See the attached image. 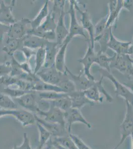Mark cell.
<instances>
[{
  "label": "cell",
  "instance_id": "obj_44",
  "mask_svg": "<svg viewBox=\"0 0 133 149\" xmlns=\"http://www.w3.org/2000/svg\"><path fill=\"white\" fill-rule=\"evenodd\" d=\"M36 149H40V148H39L38 147H37L36 148Z\"/></svg>",
  "mask_w": 133,
  "mask_h": 149
},
{
  "label": "cell",
  "instance_id": "obj_19",
  "mask_svg": "<svg viewBox=\"0 0 133 149\" xmlns=\"http://www.w3.org/2000/svg\"><path fill=\"white\" fill-rule=\"evenodd\" d=\"M113 59V56L109 57L104 53L100 51L96 53L95 63L98 65L103 69L110 72V63Z\"/></svg>",
  "mask_w": 133,
  "mask_h": 149
},
{
  "label": "cell",
  "instance_id": "obj_38",
  "mask_svg": "<svg viewBox=\"0 0 133 149\" xmlns=\"http://www.w3.org/2000/svg\"><path fill=\"white\" fill-rule=\"evenodd\" d=\"M133 8V1L126 0L123 1V8L130 10Z\"/></svg>",
  "mask_w": 133,
  "mask_h": 149
},
{
  "label": "cell",
  "instance_id": "obj_12",
  "mask_svg": "<svg viewBox=\"0 0 133 149\" xmlns=\"http://www.w3.org/2000/svg\"><path fill=\"white\" fill-rule=\"evenodd\" d=\"M72 102V107L81 109L86 104L93 106L94 102L89 100L85 95L84 91H75L74 92L67 93Z\"/></svg>",
  "mask_w": 133,
  "mask_h": 149
},
{
  "label": "cell",
  "instance_id": "obj_40",
  "mask_svg": "<svg viewBox=\"0 0 133 149\" xmlns=\"http://www.w3.org/2000/svg\"><path fill=\"white\" fill-rule=\"evenodd\" d=\"M128 55H133V43H132L129 47V48L128 49Z\"/></svg>",
  "mask_w": 133,
  "mask_h": 149
},
{
  "label": "cell",
  "instance_id": "obj_16",
  "mask_svg": "<svg viewBox=\"0 0 133 149\" xmlns=\"http://www.w3.org/2000/svg\"><path fill=\"white\" fill-rule=\"evenodd\" d=\"M15 118L24 127L32 125L36 122L34 114L24 110H17Z\"/></svg>",
  "mask_w": 133,
  "mask_h": 149
},
{
  "label": "cell",
  "instance_id": "obj_24",
  "mask_svg": "<svg viewBox=\"0 0 133 149\" xmlns=\"http://www.w3.org/2000/svg\"><path fill=\"white\" fill-rule=\"evenodd\" d=\"M36 124L39 134V145L38 147L40 149H41L50 139L52 135L41 124L38 122H36Z\"/></svg>",
  "mask_w": 133,
  "mask_h": 149
},
{
  "label": "cell",
  "instance_id": "obj_39",
  "mask_svg": "<svg viewBox=\"0 0 133 149\" xmlns=\"http://www.w3.org/2000/svg\"><path fill=\"white\" fill-rule=\"evenodd\" d=\"M123 84L125 85V86H126L133 93V78L127 82H124Z\"/></svg>",
  "mask_w": 133,
  "mask_h": 149
},
{
  "label": "cell",
  "instance_id": "obj_2",
  "mask_svg": "<svg viewBox=\"0 0 133 149\" xmlns=\"http://www.w3.org/2000/svg\"><path fill=\"white\" fill-rule=\"evenodd\" d=\"M126 112L123 121L120 126L121 138L120 141L113 149H118L124 143L127 138L133 134V107L127 102Z\"/></svg>",
  "mask_w": 133,
  "mask_h": 149
},
{
  "label": "cell",
  "instance_id": "obj_15",
  "mask_svg": "<svg viewBox=\"0 0 133 149\" xmlns=\"http://www.w3.org/2000/svg\"><path fill=\"white\" fill-rule=\"evenodd\" d=\"M17 102L22 107L31 111L37 113L39 109L36 102V97L32 93H27L17 98Z\"/></svg>",
  "mask_w": 133,
  "mask_h": 149
},
{
  "label": "cell",
  "instance_id": "obj_36",
  "mask_svg": "<svg viewBox=\"0 0 133 149\" xmlns=\"http://www.w3.org/2000/svg\"><path fill=\"white\" fill-rule=\"evenodd\" d=\"M13 149H32L30 141L27 137V133H24V141L22 144L19 146L15 145Z\"/></svg>",
  "mask_w": 133,
  "mask_h": 149
},
{
  "label": "cell",
  "instance_id": "obj_32",
  "mask_svg": "<svg viewBox=\"0 0 133 149\" xmlns=\"http://www.w3.org/2000/svg\"><path fill=\"white\" fill-rule=\"evenodd\" d=\"M40 38L38 37H31L29 38L24 41V44L25 45L29 47L36 48L43 45V42Z\"/></svg>",
  "mask_w": 133,
  "mask_h": 149
},
{
  "label": "cell",
  "instance_id": "obj_4",
  "mask_svg": "<svg viewBox=\"0 0 133 149\" xmlns=\"http://www.w3.org/2000/svg\"><path fill=\"white\" fill-rule=\"evenodd\" d=\"M36 114L39 117H43L41 118L47 122L58 124L66 126L65 112L57 107H53L51 104L50 109L46 111H43L39 109Z\"/></svg>",
  "mask_w": 133,
  "mask_h": 149
},
{
  "label": "cell",
  "instance_id": "obj_13",
  "mask_svg": "<svg viewBox=\"0 0 133 149\" xmlns=\"http://www.w3.org/2000/svg\"><path fill=\"white\" fill-rule=\"evenodd\" d=\"M109 13L107 22V28L112 27V25L118 19V16L122 9L123 8V1L113 0L108 2Z\"/></svg>",
  "mask_w": 133,
  "mask_h": 149
},
{
  "label": "cell",
  "instance_id": "obj_29",
  "mask_svg": "<svg viewBox=\"0 0 133 149\" xmlns=\"http://www.w3.org/2000/svg\"><path fill=\"white\" fill-rule=\"evenodd\" d=\"M48 15V3H46L43 8L41 10L39 15L37 16L34 20L31 23V26L34 29H37L39 27V24L42 22V19L46 17Z\"/></svg>",
  "mask_w": 133,
  "mask_h": 149
},
{
  "label": "cell",
  "instance_id": "obj_23",
  "mask_svg": "<svg viewBox=\"0 0 133 149\" xmlns=\"http://www.w3.org/2000/svg\"><path fill=\"white\" fill-rule=\"evenodd\" d=\"M0 108L7 110H15L17 106L8 95L0 93Z\"/></svg>",
  "mask_w": 133,
  "mask_h": 149
},
{
  "label": "cell",
  "instance_id": "obj_37",
  "mask_svg": "<svg viewBox=\"0 0 133 149\" xmlns=\"http://www.w3.org/2000/svg\"><path fill=\"white\" fill-rule=\"evenodd\" d=\"M41 149H57V148L55 146L53 142L52 139L51 138L49 139L48 141L46 143L45 145H44L43 147Z\"/></svg>",
  "mask_w": 133,
  "mask_h": 149
},
{
  "label": "cell",
  "instance_id": "obj_41",
  "mask_svg": "<svg viewBox=\"0 0 133 149\" xmlns=\"http://www.w3.org/2000/svg\"><path fill=\"white\" fill-rule=\"evenodd\" d=\"M7 29V27L5 26H2L0 24V34L1 33H3V30Z\"/></svg>",
  "mask_w": 133,
  "mask_h": 149
},
{
  "label": "cell",
  "instance_id": "obj_8",
  "mask_svg": "<svg viewBox=\"0 0 133 149\" xmlns=\"http://www.w3.org/2000/svg\"><path fill=\"white\" fill-rule=\"evenodd\" d=\"M75 8L78 10L79 14H81V26H83L84 30H86L89 35V38L88 41H89L91 46L94 48V26L91 22V17H89V14L88 13V10H81L79 7L76 1H74Z\"/></svg>",
  "mask_w": 133,
  "mask_h": 149
},
{
  "label": "cell",
  "instance_id": "obj_26",
  "mask_svg": "<svg viewBox=\"0 0 133 149\" xmlns=\"http://www.w3.org/2000/svg\"><path fill=\"white\" fill-rule=\"evenodd\" d=\"M57 86L60 87L65 93H70L76 91L74 84L69 78L61 80L58 84Z\"/></svg>",
  "mask_w": 133,
  "mask_h": 149
},
{
  "label": "cell",
  "instance_id": "obj_22",
  "mask_svg": "<svg viewBox=\"0 0 133 149\" xmlns=\"http://www.w3.org/2000/svg\"><path fill=\"white\" fill-rule=\"evenodd\" d=\"M60 72H56L54 71L53 70H51L50 71H48L43 73H39V74L46 82L54 85L57 84L58 85L61 81L59 75L58 74Z\"/></svg>",
  "mask_w": 133,
  "mask_h": 149
},
{
  "label": "cell",
  "instance_id": "obj_17",
  "mask_svg": "<svg viewBox=\"0 0 133 149\" xmlns=\"http://www.w3.org/2000/svg\"><path fill=\"white\" fill-rule=\"evenodd\" d=\"M68 44V42L63 43L61 48L59 49V51L56 56L55 61L56 69L57 71L60 73L65 72L66 67L65 66V56L66 48L67 47Z\"/></svg>",
  "mask_w": 133,
  "mask_h": 149
},
{
  "label": "cell",
  "instance_id": "obj_11",
  "mask_svg": "<svg viewBox=\"0 0 133 149\" xmlns=\"http://www.w3.org/2000/svg\"><path fill=\"white\" fill-rule=\"evenodd\" d=\"M131 44V42L121 41L118 40L114 36L112 29H111L107 48L114 51L115 53L119 55H128V49Z\"/></svg>",
  "mask_w": 133,
  "mask_h": 149
},
{
  "label": "cell",
  "instance_id": "obj_34",
  "mask_svg": "<svg viewBox=\"0 0 133 149\" xmlns=\"http://www.w3.org/2000/svg\"><path fill=\"white\" fill-rule=\"evenodd\" d=\"M45 54V50L43 48H41L38 51L37 56H36V72H37V71L40 69L42 66V64L43 63Z\"/></svg>",
  "mask_w": 133,
  "mask_h": 149
},
{
  "label": "cell",
  "instance_id": "obj_20",
  "mask_svg": "<svg viewBox=\"0 0 133 149\" xmlns=\"http://www.w3.org/2000/svg\"><path fill=\"white\" fill-rule=\"evenodd\" d=\"M51 104L65 112L72 107V102L67 93L65 97L54 100H50Z\"/></svg>",
  "mask_w": 133,
  "mask_h": 149
},
{
  "label": "cell",
  "instance_id": "obj_35",
  "mask_svg": "<svg viewBox=\"0 0 133 149\" xmlns=\"http://www.w3.org/2000/svg\"><path fill=\"white\" fill-rule=\"evenodd\" d=\"M24 31V27L19 24H17L15 26L12 27L10 29V34L12 37L14 38L19 37L22 36Z\"/></svg>",
  "mask_w": 133,
  "mask_h": 149
},
{
  "label": "cell",
  "instance_id": "obj_30",
  "mask_svg": "<svg viewBox=\"0 0 133 149\" xmlns=\"http://www.w3.org/2000/svg\"><path fill=\"white\" fill-rule=\"evenodd\" d=\"M57 49L56 48V45H53L52 47L48 49L46 54V61L45 66L46 67H51L53 64L55 63V55L56 54Z\"/></svg>",
  "mask_w": 133,
  "mask_h": 149
},
{
  "label": "cell",
  "instance_id": "obj_3",
  "mask_svg": "<svg viewBox=\"0 0 133 149\" xmlns=\"http://www.w3.org/2000/svg\"><path fill=\"white\" fill-rule=\"evenodd\" d=\"M74 1H70L69 10L68 12V13L70 14L71 17L70 27L69 31V34L63 42L69 43L71 39L76 36H81L84 37V38L87 39V40L88 39L84 33V29H83V26L79 24L77 19L75 10L76 9L75 8L74 6Z\"/></svg>",
  "mask_w": 133,
  "mask_h": 149
},
{
  "label": "cell",
  "instance_id": "obj_5",
  "mask_svg": "<svg viewBox=\"0 0 133 149\" xmlns=\"http://www.w3.org/2000/svg\"><path fill=\"white\" fill-rule=\"evenodd\" d=\"M110 66L111 69L114 68L124 74L132 76L133 72V65L129 55H119L115 53Z\"/></svg>",
  "mask_w": 133,
  "mask_h": 149
},
{
  "label": "cell",
  "instance_id": "obj_6",
  "mask_svg": "<svg viewBox=\"0 0 133 149\" xmlns=\"http://www.w3.org/2000/svg\"><path fill=\"white\" fill-rule=\"evenodd\" d=\"M65 119L66 127L70 133H71V128L72 124L76 123L84 124L88 128H91V124L84 118L81 110L79 109L71 107V109L65 112Z\"/></svg>",
  "mask_w": 133,
  "mask_h": 149
},
{
  "label": "cell",
  "instance_id": "obj_21",
  "mask_svg": "<svg viewBox=\"0 0 133 149\" xmlns=\"http://www.w3.org/2000/svg\"><path fill=\"white\" fill-rule=\"evenodd\" d=\"M112 27L107 28L106 30L100 34V36L94 38V42H98L100 45V50L103 53H105L107 48V44L110 38V33Z\"/></svg>",
  "mask_w": 133,
  "mask_h": 149
},
{
  "label": "cell",
  "instance_id": "obj_10",
  "mask_svg": "<svg viewBox=\"0 0 133 149\" xmlns=\"http://www.w3.org/2000/svg\"><path fill=\"white\" fill-rule=\"evenodd\" d=\"M65 71L69 75L70 79L74 84L77 91H84L93 86L95 81H93L88 79L84 74L83 70L81 71L79 74L78 75L72 74L66 67Z\"/></svg>",
  "mask_w": 133,
  "mask_h": 149
},
{
  "label": "cell",
  "instance_id": "obj_18",
  "mask_svg": "<svg viewBox=\"0 0 133 149\" xmlns=\"http://www.w3.org/2000/svg\"><path fill=\"white\" fill-rule=\"evenodd\" d=\"M85 96L93 102L101 103L103 101V97L101 96V93L98 89L94 82V84L91 88L84 91Z\"/></svg>",
  "mask_w": 133,
  "mask_h": 149
},
{
  "label": "cell",
  "instance_id": "obj_31",
  "mask_svg": "<svg viewBox=\"0 0 133 149\" xmlns=\"http://www.w3.org/2000/svg\"><path fill=\"white\" fill-rule=\"evenodd\" d=\"M103 79L104 78L101 77L100 79L98 81H95V84L97 87L98 89L100 91V93L103 94V95L106 97V100L108 102H112L114 100V99H113V97H112L111 95H110L106 91L104 88V86H103L102 81Z\"/></svg>",
  "mask_w": 133,
  "mask_h": 149
},
{
  "label": "cell",
  "instance_id": "obj_1",
  "mask_svg": "<svg viewBox=\"0 0 133 149\" xmlns=\"http://www.w3.org/2000/svg\"><path fill=\"white\" fill-rule=\"evenodd\" d=\"M98 71L100 72L101 77L104 78H107L112 83L115 88V93L118 96L124 98L126 102L130 103L133 107V93L123 83L117 80L116 78L111 74V72H109L102 68L98 69Z\"/></svg>",
  "mask_w": 133,
  "mask_h": 149
},
{
  "label": "cell",
  "instance_id": "obj_46",
  "mask_svg": "<svg viewBox=\"0 0 133 149\" xmlns=\"http://www.w3.org/2000/svg\"><path fill=\"white\" fill-rule=\"evenodd\" d=\"M132 43H133V42H132Z\"/></svg>",
  "mask_w": 133,
  "mask_h": 149
},
{
  "label": "cell",
  "instance_id": "obj_42",
  "mask_svg": "<svg viewBox=\"0 0 133 149\" xmlns=\"http://www.w3.org/2000/svg\"><path fill=\"white\" fill-rule=\"evenodd\" d=\"M132 143V149H133V134L131 135Z\"/></svg>",
  "mask_w": 133,
  "mask_h": 149
},
{
  "label": "cell",
  "instance_id": "obj_14",
  "mask_svg": "<svg viewBox=\"0 0 133 149\" xmlns=\"http://www.w3.org/2000/svg\"><path fill=\"white\" fill-rule=\"evenodd\" d=\"M64 7L61 9V14L59 17L57 26H56V36L57 38V44L62 45L64 40L66 39L69 34V31L66 28L65 22L64 17L66 13L64 10Z\"/></svg>",
  "mask_w": 133,
  "mask_h": 149
},
{
  "label": "cell",
  "instance_id": "obj_7",
  "mask_svg": "<svg viewBox=\"0 0 133 149\" xmlns=\"http://www.w3.org/2000/svg\"><path fill=\"white\" fill-rule=\"evenodd\" d=\"M88 48L84 57L78 60L79 63L83 65V72L84 75L89 80L93 81H95L94 77L91 72V66L95 63L96 59V53L94 51V48L91 46L89 41H88Z\"/></svg>",
  "mask_w": 133,
  "mask_h": 149
},
{
  "label": "cell",
  "instance_id": "obj_28",
  "mask_svg": "<svg viewBox=\"0 0 133 149\" xmlns=\"http://www.w3.org/2000/svg\"><path fill=\"white\" fill-rule=\"evenodd\" d=\"M67 93L55 92H44L40 93L39 96L42 100H54L66 96Z\"/></svg>",
  "mask_w": 133,
  "mask_h": 149
},
{
  "label": "cell",
  "instance_id": "obj_25",
  "mask_svg": "<svg viewBox=\"0 0 133 149\" xmlns=\"http://www.w3.org/2000/svg\"><path fill=\"white\" fill-rule=\"evenodd\" d=\"M54 140L61 144L62 146L67 149H79L75 144L74 141L71 139L69 135L61 137L54 138Z\"/></svg>",
  "mask_w": 133,
  "mask_h": 149
},
{
  "label": "cell",
  "instance_id": "obj_45",
  "mask_svg": "<svg viewBox=\"0 0 133 149\" xmlns=\"http://www.w3.org/2000/svg\"><path fill=\"white\" fill-rule=\"evenodd\" d=\"M132 76H133V73H132Z\"/></svg>",
  "mask_w": 133,
  "mask_h": 149
},
{
  "label": "cell",
  "instance_id": "obj_47",
  "mask_svg": "<svg viewBox=\"0 0 133 149\" xmlns=\"http://www.w3.org/2000/svg\"><path fill=\"white\" fill-rule=\"evenodd\" d=\"M0 109H1V108H0Z\"/></svg>",
  "mask_w": 133,
  "mask_h": 149
},
{
  "label": "cell",
  "instance_id": "obj_9",
  "mask_svg": "<svg viewBox=\"0 0 133 149\" xmlns=\"http://www.w3.org/2000/svg\"><path fill=\"white\" fill-rule=\"evenodd\" d=\"M34 115L36 122L40 124L45 129H47L51 134L52 136H54L55 138L61 137L69 135L70 134H71L68 132L67 128L65 126L47 122L38 116L36 114H34Z\"/></svg>",
  "mask_w": 133,
  "mask_h": 149
},
{
  "label": "cell",
  "instance_id": "obj_33",
  "mask_svg": "<svg viewBox=\"0 0 133 149\" xmlns=\"http://www.w3.org/2000/svg\"><path fill=\"white\" fill-rule=\"evenodd\" d=\"M70 137L74 141L75 144L79 149H93L88 146L78 136L74 134H70Z\"/></svg>",
  "mask_w": 133,
  "mask_h": 149
},
{
  "label": "cell",
  "instance_id": "obj_43",
  "mask_svg": "<svg viewBox=\"0 0 133 149\" xmlns=\"http://www.w3.org/2000/svg\"><path fill=\"white\" fill-rule=\"evenodd\" d=\"M130 61L131 62L132 64L133 65V59L130 57Z\"/></svg>",
  "mask_w": 133,
  "mask_h": 149
},
{
  "label": "cell",
  "instance_id": "obj_27",
  "mask_svg": "<svg viewBox=\"0 0 133 149\" xmlns=\"http://www.w3.org/2000/svg\"><path fill=\"white\" fill-rule=\"evenodd\" d=\"M108 15H106L105 17H103L100 19V21L97 23L94 26V34L95 37L100 36L104 32L107 28V22L108 20Z\"/></svg>",
  "mask_w": 133,
  "mask_h": 149
}]
</instances>
